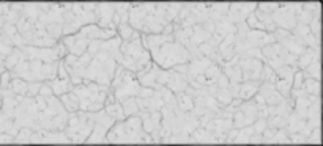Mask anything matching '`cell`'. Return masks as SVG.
Here are the masks:
<instances>
[{
	"instance_id": "30bf717a",
	"label": "cell",
	"mask_w": 323,
	"mask_h": 146,
	"mask_svg": "<svg viewBox=\"0 0 323 146\" xmlns=\"http://www.w3.org/2000/svg\"><path fill=\"white\" fill-rule=\"evenodd\" d=\"M87 48H88V41L84 40V38H77V36H76L74 44H73V46H71L68 50H70L71 55H76V57H81L82 54H85Z\"/></svg>"
},
{
	"instance_id": "d6986e66",
	"label": "cell",
	"mask_w": 323,
	"mask_h": 146,
	"mask_svg": "<svg viewBox=\"0 0 323 146\" xmlns=\"http://www.w3.org/2000/svg\"><path fill=\"white\" fill-rule=\"evenodd\" d=\"M30 137H32V130L30 129H22L21 130V134H19V137H18V140L21 142H30Z\"/></svg>"
},
{
	"instance_id": "ba28073f",
	"label": "cell",
	"mask_w": 323,
	"mask_h": 146,
	"mask_svg": "<svg viewBox=\"0 0 323 146\" xmlns=\"http://www.w3.org/2000/svg\"><path fill=\"white\" fill-rule=\"evenodd\" d=\"M106 114L112 118L114 121H121L125 118V112H123V107H121V104L118 102V100H114V102H110V104H106Z\"/></svg>"
},
{
	"instance_id": "8992f818",
	"label": "cell",
	"mask_w": 323,
	"mask_h": 146,
	"mask_svg": "<svg viewBox=\"0 0 323 146\" xmlns=\"http://www.w3.org/2000/svg\"><path fill=\"white\" fill-rule=\"evenodd\" d=\"M60 98H62L60 102L65 106L66 112H71V114H74V112L79 110V98H77L73 92L63 93Z\"/></svg>"
},
{
	"instance_id": "ac0fdd59",
	"label": "cell",
	"mask_w": 323,
	"mask_h": 146,
	"mask_svg": "<svg viewBox=\"0 0 323 146\" xmlns=\"http://www.w3.org/2000/svg\"><path fill=\"white\" fill-rule=\"evenodd\" d=\"M303 82H304V72H295V77H293V82H292V86L295 90H299L303 86Z\"/></svg>"
},
{
	"instance_id": "e0dca14e",
	"label": "cell",
	"mask_w": 323,
	"mask_h": 146,
	"mask_svg": "<svg viewBox=\"0 0 323 146\" xmlns=\"http://www.w3.org/2000/svg\"><path fill=\"white\" fill-rule=\"evenodd\" d=\"M40 86H41V84L40 82H29V86H27V93H26V96H37L38 94V92H40Z\"/></svg>"
},
{
	"instance_id": "ffe728a7",
	"label": "cell",
	"mask_w": 323,
	"mask_h": 146,
	"mask_svg": "<svg viewBox=\"0 0 323 146\" xmlns=\"http://www.w3.org/2000/svg\"><path fill=\"white\" fill-rule=\"evenodd\" d=\"M8 84H10V74H8V72H4V74H2V82H0V86H2V90H7V88H8Z\"/></svg>"
},
{
	"instance_id": "3957f363",
	"label": "cell",
	"mask_w": 323,
	"mask_h": 146,
	"mask_svg": "<svg viewBox=\"0 0 323 146\" xmlns=\"http://www.w3.org/2000/svg\"><path fill=\"white\" fill-rule=\"evenodd\" d=\"M117 36V32L114 28H101L96 24H88L87 27L81 28V33L77 35V38H84V40H112Z\"/></svg>"
},
{
	"instance_id": "6da1fadb",
	"label": "cell",
	"mask_w": 323,
	"mask_h": 146,
	"mask_svg": "<svg viewBox=\"0 0 323 146\" xmlns=\"http://www.w3.org/2000/svg\"><path fill=\"white\" fill-rule=\"evenodd\" d=\"M151 54H153L154 62L164 70L172 68L174 64H178V63H186V62H189V58H191L189 52L180 42H172V41L164 42L158 49L151 50Z\"/></svg>"
},
{
	"instance_id": "5b68a950",
	"label": "cell",
	"mask_w": 323,
	"mask_h": 146,
	"mask_svg": "<svg viewBox=\"0 0 323 146\" xmlns=\"http://www.w3.org/2000/svg\"><path fill=\"white\" fill-rule=\"evenodd\" d=\"M259 88H260V80H246V84H244V85H240L237 96L241 100L251 99L255 93L259 92Z\"/></svg>"
},
{
	"instance_id": "9c48e42d",
	"label": "cell",
	"mask_w": 323,
	"mask_h": 146,
	"mask_svg": "<svg viewBox=\"0 0 323 146\" xmlns=\"http://www.w3.org/2000/svg\"><path fill=\"white\" fill-rule=\"evenodd\" d=\"M210 64H211V60H194V62H191V64H189L188 74H191V78L196 76L204 74V71L208 68Z\"/></svg>"
},
{
	"instance_id": "7a4b0ae2",
	"label": "cell",
	"mask_w": 323,
	"mask_h": 146,
	"mask_svg": "<svg viewBox=\"0 0 323 146\" xmlns=\"http://www.w3.org/2000/svg\"><path fill=\"white\" fill-rule=\"evenodd\" d=\"M66 137L71 142H84L87 140V137L90 136L95 121L92 118L90 112H74V114L70 116L68 122H66Z\"/></svg>"
},
{
	"instance_id": "5bb4252c",
	"label": "cell",
	"mask_w": 323,
	"mask_h": 146,
	"mask_svg": "<svg viewBox=\"0 0 323 146\" xmlns=\"http://www.w3.org/2000/svg\"><path fill=\"white\" fill-rule=\"evenodd\" d=\"M177 102H178V106H180V108L182 110H185V112H188V110H191L193 108V98H189L188 94H185L183 92H180V93H177Z\"/></svg>"
},
{
	"instance_id": "2e32d148",
	"label": "cell",
	"mask_w": 323,
	"mask_h": 146,
	"mask_svg": "<svg viewBox=\"0 0 323 146\" xmlns=\"http://www.w3.org/2000/svg\"><path fill=\"white\" fill-rule=\"evenodd\" d=\"M21 58H22V54H21L19 49H16V50L13 52V55L7 58V68H13V66H16V64L21 62Z\"/></svg>"
},
{
	"instance_id": "7c38bea8",
	"label": "cell",
	"mask_w": 323,
	"mask_h": 146,
	"mask_svg": "<svg viewBox=\"0 0 323 146\" xmlns=\"http://www.w3.org/2000/svg\"><path fill=\"white\" fill-rule=\"evenodd\" d=\"M120 35H121L120 38L125 40L126 42L139 38V33H137L134 28H132L131 26H128V24H121V26H120Z\"/></svg>"
},
{
	"instance_id": "4fadbf2b",
	"label": "cell",
	"mask_w": 323,
	"mask_h": 146,
	"mask_svg": "<svg viewBox=\"0 0 323 146\" xmlns=\"http://www.w3.org/2000/svg\"><path fill=\"white\" fill-rule=\"evenodd\" d=\"M320 84H318V80H315V78H304V82H303V90L306 92V94H315V96H318V92H320Z\"/></svg>"
},
{
	"instance_id": "277c9868",
	"label": "cell",
	"mask_w": 323,
	"mask_h": 146,
	"mask_svg": "<svg viewBox=\"0 0 323 146\" xmlns=\"http://www.w3.org/2000/svg\"><path fill=\"white\" fill-rule=\"evenodd\" d=\"M262 66L263 64L259 60H254V58L243 60L240 63L241 78H244V80H259L260 72H262Z\"/></svg>"
},
{
	"instance_id": "9a60e30c",
	"label": "cell",
	"mask_w": 323,
	"mask_h": 146,
	"mask_svg": "<svg viewBox=\"0 0 323 146\" xmlns=\"http://www.w3.org/2000/svg\"><path fill=\"white\" fill-rule=\"evenodd\" d=\"M306 70H307L306 72H307V76H310V78H315V80H318V77H320V63H318V60L310 63Z\"/></svg>"
},
{
	"instance_id": "8fae6325",
	"label": "cell",
	"mask_w": 323,
	"mask_h": 146,
	"mask_svg": "<svg viewBox=\"0 0 323 146\" xmlns=\"http://www.w3.org/2000/svg\"><path fill=\"white\" fill-rule=\"evenodd\" d=\"M121 107H123L125 115H134L139 114V106H137V100L134 99V96L126 98L125 100H121Z\"/></svg>"
},
{
	"instance_id": "52a82bcc",
	"label": "cell",
	"mask_w": 323,
	"mask_h": 146,
	"mask_svg": "<svg viewBox=\"0 0 323 146\" xmlns=\"http://www.w3.org/2000/svg\"><path fill=\"white\" fill-rule=\"evenodd\" d=\"M312 60L314 62L318 60V49H315V54H314L312 49H304V52L299 55V58L296 62V66L299 70H304V68H307L310 63H312Z\"/></svg>"
}]
</instances>
